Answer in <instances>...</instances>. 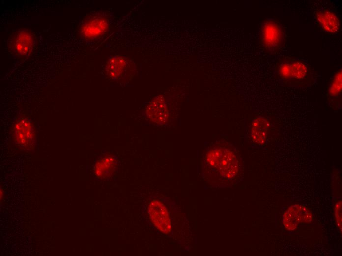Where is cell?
<instances>
[{
	"label": "cell",
	"mask_w": 342,
	"mask_h": 256,
	"mask_svg": "<svg viewBox=\"0 0 342 256\" xmlns=\"http://www.w3.org/2000/svg\"><path fill=\"white\" fill-rule=\"evenodd\" d=\"M269 123L264 117L259 116L252 122L250 138L252 142L258 146H263L268 141Z\"/></svg>",
	"instance_id": "obj_6"
},
{
	"label": "cell",
	"mask_w": 342,
	"mask_h": 256,
	"mask_svg": "<svg viewBox=\"0 0 342 256\" xmlns=\"http://www.w3.org/2000/svg\"><path fill=\"white\" fill-rule=\"evenodd\" d=\"M14 134L15 141L22 146L30 145L34 140L32 126L26 119H21L15 124Z\"/></svg>",
	"instance_id": "obj_10"
},
{
	"label": "cell",
	"mask_w": 342,
	"mask_h": 256,
	"mask_svg": "<svg viewBox=\"0 0 342 256\" xmlns=\"http://www.w3.org/2000/svg\"><path fill=\"white\" fill-rule=\"evenodd\" d=\"M314 14L316 21L325 31L335 33L339 31V19L330 10L322 8L315 10Z\"/></svg>",
	"instance_id": "obj_9"
},
{
	"label": "cell",
	"mask_w": 342,
	"mask_h": 256,
	"mask_svg": "<svg viewBox=\"0 0 342 256\" xmlns=\"http://www.w3.org/2000/svg\"><path fill=\"white\" fill-rule=\"evenodd\" d=\"M33 37L28 30H23L16 33L11 41V47L18 55L25 56L29 54L33 47Z\"/></svg>",
	"instance_id": "obj_8"
},
{
	"label": "cell",
	"mask_w": 342,
	"mask_h": 256,
	"mask_svg": "<svg viewBox=\"0 0 342 256\" xmlns=\"http://www.w3.org/2000/svg\"><path fill=\"white\" fill-rule=\"evenodd\" d=\"M342 70L336 72L333 76L328 91L329 96L333 98H338L342 93Z\"/></svg>",
	"instance_id": "obj_14"
},
{
	"label": "cell",
	"mask_w": 342,
	"mask_h": 256,
	"mask_svg": "<svg viewBox=\"0 0 342 256\" xmlns=\"http://www.w3.org/2000/svg\"><path fill=\"white\" fill-rule=\"evenodd\" d=\"M335 215L338 224L342 226V202H338L336 206Z\"/></svg>",
	"instance_id": "obj_15"
},
{
	"label": "cell",
	"mask_w": 342,
	"mask_h": 256,
	"mask_svg": "<svg viewBox=\"0 0 342 256\" xmlns=\"http://www.w3.org/2000/svg\"><path fill=\"white\" fill-rule=\"evenodd\" d=\"M260 41L264 49L269 53H279L285 44L284 30L281 24L273 19L265 20L260 30Z\"/></svg>",
	"instance_id": "obj_3"
},
{
	"label": "cell",
	"mask_w": 342,
	"mask_h": 256,
	"mask_svg": "<svg viewBox=\"0 0 342 256\" xmlns=\"http://www.w3.org/2000/svg\"><path fill=\"white\" fill-rule=\"evenodd\" d=\"M240 171V159L230 144L217 142L207 150L204 156L203 172L210 183H231L238 178Z\"/></svg>",
	"instance_id": "obj_1"
},
{
	"label": "cell",
	"mask_w": 342,
	"mask_h": 256,
	"mask_svg": "<svg viewBox=\"0 0 342 256\" xmlns=\"http://www.w3.org/2000/svg\"><path fill=\"white\" fill-rule=\"evenodd\" d=\"M275 69L282 81L293 85L305 84L312 75V69L307 63L289 56L279 59L276 63Z\"/></svg>",
	"instance_id": "obj_2"
},
{
	"label": "cell",
	"mask_w": 342,
	"mask_h": 256,
	"mask_svg": "<svg viewBox=\"0 0 342 256\" xmlns=\"http://www.w3.org/2000/svg\"><path fill=\"white\" fill-rule=\"evenodd\" d=\"M146 114L148 118L156 124L162 125L166 122L169 111L163 96H157L150 102L147 107Z\"/></svg>",
	"instance_id": "obj_7"
},
{
	"label": "cell",
	"mask_w": 342,
	"mask_h": 256,
	"mask_svg": "<svg viewBox=\"0 0 342 256\" xmlns=\"http://www.w3.org/2000/svg\"><path fill=\"white\" fill-rule=\"evenodd\" d=\"M150 219L155 227L163 234L171 230V222L165 205L158 200L150 202L148 208Z\"/></svg>",
	"instance_id": "obj_4"
},
{
	"label": "cell",
	"mask_w": 342,
	"mask_h": 256,
	"mask_svg": "<svg viewBox=\"0 0 342 256\" xmlns=\"http://www.w3.org/2000/svg\"><path fill=\"white\" fill-rule=\"evenodd\" d=\"M107 26V21L105 18L94 16L84 23L82 28V33L87 38L96 37L105 32Z\"/></svg>",
	"instance_id": "obj_11"
},
{
	"label": "cell",
	"mask_w": 342,
	"mask_h": 256,
	"mask_svg": "<svg viewBox=\"0 0 342 256\" xmlns=\"http://www.w3.org/2000/svg\"><path fill=\"white\" fill-rule=\"evenodd\" d=\"M310 217L311 214L305 207L295 205L291 206L285 213L283 224L287 229L294 230L300 223L309 221Z\"/></svg>",
	"instance_id": "obj_5"
},
{
	"label": "cell",
	"mask_w": 342,
	"mask_h": 256,
	"mask_svg": "<svg viewBox=\"0 0 342 256\" xmlns=\"http://www.w3.org/2000/svg\"><path fill=\"white\" fill-rule=\"evenodd\" d=\"M117 165V160L113 156H106L98 160L95 166L97 176L105 178L111 175Z\"/></svg>",
	"instance_id": "obj_12"
},
{
	"label": "cell",
	"mask_w": 342,
	"mask_h": 256,
	"mask_svg": "<svg viewBox=\"0 0 342 256\" xmlns=\"http://www.w3.org/2000/svg\"><path fill=\"white\" fill-rule=\"evenodd\" d=\"M127 63L126 59L120 56L111 57L107 63V73L113 79L118 78L125 70Z\"/></svg>",
	"instance_id": "obj_13"
}]
</instances>
